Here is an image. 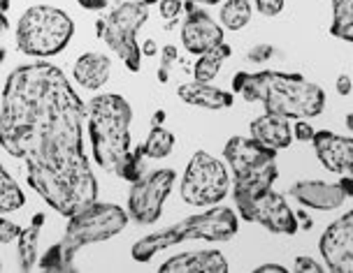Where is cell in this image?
<instances>
[{"instance_id": "obj_26", "label": "cell", "mask_w": 353, "mask_h": 273, "mask_svg": "<svg viewBox=\"0 0 353 273\" xmlns=\"http://www.w3.org/2000/svg\"><path fill=\"white\" fill-rule=\"evenodd\" d=\"M174 61H176V47H172V44L163 47V52H161V67H159V81H161V84H165V81H168L170 67H172Z\"/></svg>"}, {"instance_id": "obj_34", "label": "cell", "mask_w": 353, "mask_h": 273, "mask_svg": "<svg viewBox=\"0 0 353 273\" xmlns=\"http://www.w3.org/2000/svg\"><path fill=\"white\" fill-rule=\"evenodd\" d=\"M337 93L339 95H349L351 93V79H349V74H342V77L337 79Z\"/></svg>"}, {"instance_id": "obj_16", "label": "cell", "mask_w": 353, "mask_h": 273, "mask_svg": "<svg viewBox=\"0 0 353 273\" xmlns=\"http://www.w3.org/2000/svg\"><path fill=\"white\" fill-rule=\"evenodd\" d=\"M291 195L300 204L319 208V211H332V208H339L346 201L344 190L337 183L325 181H300L291 188Z\"/></svg>"}, {"instance_id": "obj_12", "label": "cell", "mask_w": 353, "mask_h": 273, "mask_svg": "<svg viewBox=\"0 0 353 273\" xmlns=\"http://www.w3.org/2000/svg\"><path fill=\"white\" fill-rule=\"evenodd\" d=\"M321 255L327 269L337 273L353 271V213H344L321 237Z\"/></svg>"}, {"instance_id": "obj_14", "label": "cell", "mask_w": 353, "mask_h": 273, "mask_svg": "<svg viewBox=\"0 0 353 273\" xmlns=\"http://www.w3.org/2000/svg\"><path fill=\"white\" fill-rule=\"evenodd\" d=\"M314 149H316L319 160L323 162L325 169L335 171V174L351 176L353 174V139L339 137L335 132H314L312 137Z\"/></svg>"}, {"instance_id": "obj_10", "label": "cell", "mask_w": 353, "mask_h": 273, "mask_svg": "<svg viewBox=\"0 0 353 273\" xmlns=\"http://www.w3.org/2000/svg\"><path fill=\"white\" fill-rule=\"evenodd\" d=\"M237 211L244 220L258 222L265 230L274 234H295L298 232V215L288 208L286 199L272 188L258 190L249 195H232Z\"/></svg>"}, {"instance_id": "obj_1", "label": "cell", "mask_w": 353, "mask_h": 273, "mask_svg": "<svg viewBox=\"0 0 353 273\" xmlns=\"http://www.w3.org/2000/svg\"><path fill=\"white\" fill-rule=\"evenodd\" d=\"M84 116L86 105L56 65H21L5 81L0 146L26 162L28 186L65 218L98 199L84 153Z\"/></svg>"}, {"instance_id": "obj_25", "label": "cell", "mask_w": 353, "mask_h": 273, "mask_svg": "<svg viewBox=\"0 0 353 273\" xmlns=\"http://www.w3.org/2000/svg\"><path fill=\"white\" fill-rule=\"evenodd\" d=\"M221 21L228 30H239L251 21V5L247 0H228L221 8Z\"/></svg>"}, {"instance_id": "obj_32", "label": "cell", "mask_w": 353, "mask_h": 273, "mask_svg": "<svg viewBox=\"0 0 353 273\" xmlns=\"http://www.w3.org/2000/svg\"><path fill=\"white\" fill-rule=\"evenodd\" d=\"M8 8H10V0H0V42H3L5 30H8V26H10ZM3 61H5V49H3V44H0V63H3Z\"/></svg>"}, {"instance_id": "obj_17", "label": "cell", "mask_w": 353, "mask_h": 273, "mask_svg": "<svg viewBox=\"0 0 353 273\" xmlns=\"http://www.w3.org/2000/svg\"><path fill=\"white\" fill-rule=\"evenodd\" d=\"M251 137H254L256 142H261L263 146H268V149L281 151V149H286V146H291L293 130H291L288 118L274 116V113H263V116H258L254 123H251Z\"/></svg>"}, {"instance_id": "obj_21", "label": "cell", "mask_w": 353, "mask_h": 273, "mask_svg": "<svg viewBox=\"0 0 353 273\" xmlns=\"http://www.w3.org/2000/svg\"><path fill=\"white\" fill-rule=\"evenodd\" d=\"M230 56V47L228 44L221 42L219 47L210 49V52L200 54L198 63H195L193 72H195V81H203V84H210V81L216 77L221 65H223V61Z\"/></svg>"}, {"instance_id": "obj_19", "label": "cell", "mask_w": 353, "mask_h": 273, "mask_svg": "<svg viewBox=\"0 0 353 273\" xmlns=\"http://www.w3.org/2000/svg\"><path fill=\"white\" fill-rule=\"evenodd\" d=\"M112 61L103 54H84L74 63V81L88 91H98L110 79Z\"/></svg>"}, {"instance_id": "obj_41", "label": "cell", "mask_w": 353, "mask_h": 273, "mask_svg": "<svg viewBox=\"0 0 353 273\" xmlns=\"http://www.w3.org/2000/svg\"><path fill=\"white\" fill-rule=\"evenodd\" d=\"M0 271H3V262H0Z\"/></svg>"}, {"instance_id": "obj_39", "label": "cell", "mask_w": 353, "mask_h": 273, "mask_svg": "<svg viewBox=\"0 0 353 273\" xmlns=\"http://www.w3.org/2000/svg\"><path fill=\"white\" fill-rule=\"evenodd\" d=\"M144 52H147V54H154V52H156V44H154V42H147V44H144Z\"/></svg>"}, {"instance_id": "obj_2", "label": "cell", "mask_w": 353, "mask_h": 273, "mask_svg": "<svg viewBox=\"0 0 353 273\" xmlns=\"http://www.w3.org/2000/svg\"><path fill=\"white\" fill-rule=\"evenodd\" d=\"M88 137L93 144V157L105 171L135 183L142 179V146L130 149L132 109L128 100L117 93L96 95L86 105Z\"/></svg>"}, {"instance_id": "obj_7", "label": "cell", "mask_w": 353, "mask_h": 273, "mask_svg": "<svg viewBox=\"0 0 353 273\" xmlns=\"http://www.w3.org/2000/svg\"><path fill=\"white\" fill-rule=\"evenodd\" d=\"M225 162L230 164L235 181L232 195H249L258 190L272 188L276 181V151L268 149L254 137H232L223 149Z\"/></svg>"}, {"instance_id": "obj_5", "label": "cell", "mask_w": 353, "mask_h": 273, "mask_svg": "<svg viewBox=\"0 0 353 273\" xmlns=\"http://www.w3.org/2000/svg\"><path fill=\"white\" fill-rule=\"evenodd\" d=\"M239 220L232 208L228 206H214L210 211L188 215L176 225L168 227L163 232H154L144 237L132 245V259L135 262H149L156 252L165 250L170 245H176L181 241L203 239V241H228L237 234Z\"/></svg>"}, {"instance_id": "obj_20", "label": "cell", "mask_w": 353, "mask_h": 273, "mask_svg": "<svg viewBox=\"0 0 353 273\" xmlns=\"http://www.w3.org/2000/svg\"><path fill=\"white\" fill-rule=\"evenodd\" d=\"M47 220L44 213H35L30 220V227L19 232V269L33 271L37 264V239H40L42 225Z\"/></svg>"}, {"instance_id": "obj_4", "label": "cell", "mask_w": 353, "mask_h": 273, "mask_svg": "<svg viewBox=\"0 0 353 273\" xmlns=\"http://www.w3.org/2000/svg\"><path fill=\"white\" fill-rule=\"evenodd\" d=\"M128 225V213L117 204H98L93 201L84 211L70 215L68 230L63 234L61 243H56L44 252L40 259V269L44 271H77L74 255L81 248L100 243L117 237Z\"/></svg>"}, {"instance_id": "obj_27", "label": "cell", "mask_w": 353, "mask_h": 273, "mask_svg": "<svg viewBox=\"0 0 353 273\" xmlns=\"http://www.w3.org/2000/svg\"><path fill=\"white\" fill-rule=\"evenodd\" d=\"M161 3V17L163 19H168V28L172 26L174 23V19H176V14L181 12V0H159Z\"/></svg>"}, {"instance_id": "obj_11", "label": "cell", "mask_w": 353, "mask_h": 273, "mask_svg": "<svg viewBox=\"0 0 353 273\" xmlns=\"http://www.w3.org/2000/svg\"><path fill=\"white\" fill-rule=\"evenodd\" d=\"M174 179V169H159L132 183L128 197L130 218L142 222V225H151V222L159 220L163 211V201L172 193Z\"/></svg>"}, {"instance_id": "obj_35", "label": "cell", "mask_w": 353, "mask_h": 273, "mask_svg": "<svg viewBox=\"0 0 353 273\" xmlns=\"http://www.w3.org/2000/svg\"><path fill=\"white\" fill-rule=\"evenodd\" d=\"M79 5L84 10H105L107 0H79Z\"/></svg>"}, {"instance_id": "obj_30", "label": "cell", "mask_w": 353, "mask_h": 273, "mask_svg": "<svg viewBox=\"0 0 353 273\" xmlns=\"http://www.w3.org/2000/svg\"><path fill=\"white\" fill-rule=\"evenodd\" d=\"M256 8L265 17H276L283 10V0H256Z\"/></svg>"}, {"instance_id": "obj_13", "label": "cell", "mask_w": 353, "mask_h": 273, "mask_svg": "<svg viewBox=\"0 0 353 273\" xmlns=\"http://www.w3.org/2000/svg\"><path fill=\"white\" fill-rule=\"evenodd\" d=\"M193 5L195 3L188 0V10H191V14H188L184 26H181V44H184L191 54L200 56V54L210 52V49L219 47V44L223 42V28H221L219 23L207 14V12L195 10Z\"/></svg>"}, {"instance_id": "obj_9", "label": "cell", "mask_w": 353, "mask_h": 273, "mask_svg": "<svg viewBox=\"0 0 353 273\" xmlns=\"http://www.w3.org/2000/svg\"><path fill=\"white\" fill-rule=\"evenodd\" d=\"M228 186L230 179L223 162L205 151H198L181 179V199L191 206L219 204L228 195Z\"/></svg>"}, {"instance_id": "obj_36", "label": "cell", "mask_w": 353, "mask_h": 273, "mask_svg": "<svg viewBox=\"0 0 353 273\" xmlns=\"http://www.w3.org/2000/svg\"><path fill=\"white\" fill-rule=\"evenodd\" d=\"M256 273H286V269H283L281 264H263V266H258Z\"/></svg>"}, {"instance_id": "obj_37", "label": "cell", "mask_w": 353, "mask_h": 273, "mask_svg": "<svg viewBox=\"0 0 353 273\" xmlns=\"http://www.w3.org/2000/svg\"><path fill=\"white\" fill-rule=\"evenodd\" d=\"M337 186L344 190V195H346V197H351V195H353V179H351V176H344L342 183H337Z\"/></svg>"}, {"instance_id": "obj_38", "label": "cell", "mask_w": 353, "mask_h": 273, "mask_svg": "<svg viewBox=\"0 0 353 273\" xmlns=\"http://www.w3.org/2000/svg\"><path fill=\"white\" fill-rule=\"evenodd\" d=\"M191 3H195V5H216V3H221V0H191Z\"/></svg>"}, {"instance_id": "obj_24", "label": "cell", "mask_w": 353, "mask_h": 273, "mask_svg": "<svg viewBox=\"0 0 353 273\" xmlns=\"http://www.w3.org/2000/svg\"><path fill=\"white\" fill-rule=\"evenodd\" d=\"M172 149H174V135L170 130L161 128V125H156V128L149 132L147 142L142 146V153H144V157L161 160V157L172 153Z\"/></svg>"}, {"instance_id": "obj_23", "label": "cell", "mask_w": 353, "mask_h": 273, "mask_svg": "<svg viewBox=\"0 0 353 273\" xmlns=\"http://www.w3.org/2000/svg\"><path fill=\"white\" fill-rule=\"evenodd\" d=\"M330 33L342 37L344 42L353 40V0H332Z\"/></svg>"}, {"instance_id": "obj_31", "label": "cell", "mask_w": 353, "mask_h": 273, "mask_svg": "<svg viewBox=\"0 0 353 273\" xmlns=\"http://www.w3.org/2000/svg\"><path fill=\"white\" fill-rule=\"evenodd\" d=\"M323 266H321L316 259L312 257H298L295 259V273H321Z\"/></svg>"}, {"instance_id": "obj_33", "label": "cell", "mask_w": 353, "mask_h": 273, "mask_svg": "<svg viewBox=\"0 0 353 273\" xmlns=\"http://www.w3.org/2000/svg\"><path fill=\"white\" fill-rule=\"evenodd\" d=\"M293 130V135L300 139V142H312V137H314V130L312 125L307 123L305 118H300V120H295V128H291Z\"/></svg>"}, {"instance_id": "obj_22", "label": "cell", "mask_w": 353, "mask_h": 273, "mask_svg": "<svg viewBox=\"0 0 353 273\" xmlns=\"http://www.w3.org/2000/svg\"><path fill=\"white\" fill-rule=\"evenodd\" d=\"M23 204H26V195L19 188V183L10 176V171L3 167V162H0V215L19 211Z\"/></svg>"}, {"instance_id": "obj_28", "label": "cell", "mask_w": 353, "mask_h": 273, "mask_svg": "<svg viewBox=\"0 0 353 273\" xmlns=\"http://www.w3.org/2000/svg\"><path fill=\"white\" fill-rule=\"evenodd\" d=\"M272 56H274V47H272V44H258V47L249 49L247 58L251 63H265V61L272 58Z\"/></svg>"}, {"instance_id": "obj_3", "label": "cell", "mask_w": 353, "mask_h": 273, "mask_svg": "<svg viewBox=\"0 0 353 273\" xmlns=\"http://www.w3.org/2000/svg\"><path fill=\"white\" fill-rule=\"evenodd\" d=\"M232 91L249 102H261L268 113L288 120L316 118L325 107L323 88L302 74L291 72H274V69H263L254 74L237 72L232 79Z\"/></svg>"}, {"instance_id": "obj_40", "label": "cell", "mask_w": 353, "mask_h": 273, "mask_svg": "<svg viewBox=\"0 0 353 273\" xmlns=\"http://www.w3.org/2000/svg\"><path fill=\"white\" fill-rule=\"evenodd\" d=\"M137 3H142V5H147V8H151V5L159 3V0H137Z\"/></svg>"}, {"instance_id": "obj_18", "label": "cell", "mask_w": 353, "mask_h": 273, "mask_svg": "<svg viewBox=\"0 0 353 273\" xmlns=\"http://www.w3.org/2000/svg\"><path fill=\"white\" fill-rule=\"evenodd\" d=\"M181 102L195 105V107H205V109H228L235 102L232 93H225L223 88H214L212 84H203V81H191V84H181L179 91Z\"/></svg>"}, {"instance_id": "obj_29", "label": "cell", "mask_w": 353, "mask_h": 273, "mask_svg": "<svg viewBox=\"0 0 353 273\" xmlns=\"http://www.w3.org/2000/svg\"><path fill=\"white\" fill-rule=\"evenodd\" d=\"M19 232H21V230H19L12 220L0 218V243H10V241L19 239Z\"/></svg>"}, {"instance_id": "obj_15", "label": "cell", "mask_w": 353, "mask_h": 273, "mask_svg": "<svg viewBox=\"0 0 353 273\" xmlns=\"http://www.w3.org/2000/svg\"><path fill=\"white\" fill-rule=\"evenodd\" d=\"M228 259L219 250H191L170 257L161 266V273H225Z\"/></svg>"}, {"instance_id": "obj_6", "label": "cell", "mask_w": 353, "mask_h": 273, "mask_svg": "<svg viewBox=\"0 0 353 273\" xmlns=\"http://www.w3.org/2000/svg\"><path fill=\"white\" fill-rule=\"evenodd\" d=\"M74 33L72 19L52 5L26 10L17 26V47L26 56H54L63 52Z\"/></svg>"}, {"instance_id": "obj_8", "label": "cell", "mask_w": 353, "mask_h": 273, "mask_svg": "<svg viewBox=\"0 0 353 273\" xmlns=\"http://www.w3.org/2000/svg\"><path fill=\"white\" fill-rule=\"evenodd\" d=\"M149 19V8L142 3H121L105 19L98 21V35L117 56H121L123 65L130 72H140L142 54L137 47V30Z\"/></svg>"}]
</instances>
